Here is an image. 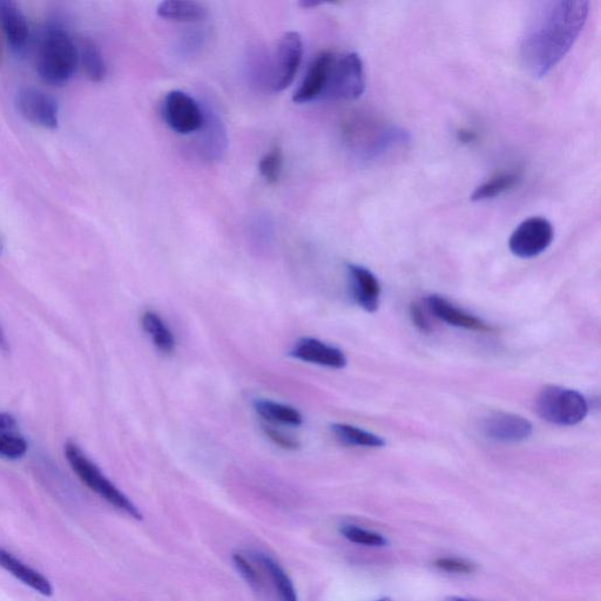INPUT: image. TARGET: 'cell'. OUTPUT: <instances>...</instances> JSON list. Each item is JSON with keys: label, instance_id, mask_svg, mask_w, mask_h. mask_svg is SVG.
Returning <instances> with one entry per match:
<instances>
[{"label": "cell", "instance_id": "e575fe53", "mask_svg": "<svg viewBox=\"0 0 601 601\" xmlns=\"http://www.w3.org/2000/svg\"><path fill=\"white\" fill-rule=\"evenodd\" d=\"M0 253H2V243H0Z\"/></svg>", "mask_w": 601, "mask_h": 601}, {"label": "cell", "instance_id": "83f0119b", "mask_svg": "<svg viewBox=\"0 0 601 601\" xmlns=\"http://www.w3.org/2000/svg\"><path fill=\"white\" fill-rule=\"evenodd\" d=\"M233 562L236 570H238L241 577L246 580L247 584L251 585L253 589H261L262 582L259 573L256 572L245 555H242V553H235Z\"/></svg>", "mask_w": 601, "mask_h": 601}, {"label": "cell", "instance_id": "f1b7e54d", "mask_svg": "<svg viewBox=\"0 0 601 601\" xmlns=\"http://www.w3.org/2000/svg\"><path fill=\"white\" fill-rule=\"evenodd\" d=\"M263 430H265L269 440L282 449L293 451L300 448V442L297 441L296 438L285 434V432L279 429L263 425Z\"/></svg>", "mask_w": 601, "mask_h": 601}, {"label": "cell", "instance_id": "d6986e66", "mask_svg": "<svg viewBox=\"0 0 601 601\" xmlns=\"http://www.w3.org/2000/svg\"><path fill=\"white\" fill-rule=\"evenodd\" d=\"M141 326H143L145 333L150 337L153 346L157 348L161 354L172 355L177 348V340L175 336L167 326V323L162 320V317L152 310H147L146 313L141 316Z\"/></svg>", "mask_w": 601, "mask_h": 601}, {"label": "cell", "instance_id": "7c38bea8", "mask_svg": "<svg viewBox=\"0 0 601 601\" xmlns=\"http://www.w3.org/2000/svg\"><path fill=\"white\" fill-rule=\"evenodd\" d=\"M334 57V53L323 52L313 60L306 77L303 78L299 89L294 93L295 104H307L310 101L324 98Z\"/></svg>", "mask_w": 601, "mask_h": 601}, {"label": "cell", "instance_id": "5bb4252c", "mask_svg": "<svg viewBox=\"0 0 601 601\" xmlns=\"http://www.w3.org/2000/svg\"><path fill=\"white\" fill-rule=\"evenodd\" d=\"M351 295L354 301L368 313L380 307L381 286L369 269L357 265L348 266Z\"/></svg>", "mask_w": 601, "mask_h": 601}, {"label": "cell", "instance_id": "4fadbf2b", "mask_svg": "<svg viewBox=\"0 0 601 601\" xmlns=\"http://www.w3.org/2000/svg\"><path fill=\"white\" fill-rule=\"evenodd\" d=\"M0 24L11 50L23 53L30 40V26L22 9L12 0H0Z\"/></svg>", "mask_w": 601, "mask_h": 601}, {"label": "cell", "instance_id": "d4e9b609", "mask_svg": "<svg viewBox=\"0 0 601 601\" xmlns=\"http://www.w3.org/2000/svg\"><path fill=\"white\" fill-rule=\"evenodd\" d=\"M340 531L344 538L354 544L371 546V548H383L388 545V539L381 533L366 530L357 525H343Z\"/></svg>", "mask_w": 601, "mask_h": 601}, {"label": "cell", "instance_id": "2e32d148", "mask_svg": "<svg viewBox=\"0 0 601 601\" xmlns=\"http://www.w3.org/2000/svg\"><path fill=\"white\" fill-rule=\"evenodd\" d=\"M0 567L33 591L44 597L52 596L53 589L49 579L3 548H0Z\"/></svg>", "mask_w": 601, "mask_h": 601}, {"label": "cell", "instance_id": "e0dca14e", "mask_svg": "<svg viewBox=\"0 0 601 601\" xmlns=\"http://www.w3.org/2000/svg\"><path fill=\"white\" fill-rule=\"evenodd\" d=\"M29 450L26 438L20 432L15 417L8 413L0 414V458L18 461Z\"/></svg>", "mask_w": 601, "mask_h": 601}, {"label": "cell", "instance_id": "ac0fdd59", "mask_svg": "<svg viewBox=\"0 0 601 601\" xmlns=\"http://www.w3.org/2000/svg\"><path fill=\"white\" fill-rule=\"evenodd\" d=\"M157 13L175 23H198L207 17L205 5L191 0H166L158 5Z\"/></svg>", "mask_w": 601, "mask_h": 601}, {"label": "cell", "instance_id": "52a82bcc", "mask_svg": "<svg viewBox=\"0 0 601 601\" xmlns=\"http://www.w3.org/2000/svg\"><path fill=\"white\" fill-rule=\"evenodd\" d=\"M162 117L171 130L189 135L201 130L205 124L204 111L198 101L182 91H171L162 103Z\"/></svg>", "mask_w": 601, "mask_h": 601}, {"label": "cell", "instance_id": "6da1fadb", "mask_svg": "<svg viewBox=\"0 0 601 601\" xmlns=\"http://www.w3.org/2000/svg\"><path fill=\"white\" fill-rule=\"evenodd\" d=\"M590 3L585 0H552L537 3L526 22L521 56L533 77L543 78L572 49L584 30Z\"/></svg>", "mask_w": 601, "mask_h": 601}, {"label": "cell", "instance_id": "484cf974", "mask_svg": "<svg viewBox=\"0 0 601 601\" xmlns=\"http://www.w3.org/2000/svg\"><path fill=\"white\" fill-rule=\"evenodd\" d=\"M283 167V153L281 147L276 145L263 155L259 164V172L268 185L279 181Z\"/></svg>", "mask_w": 601, "mask_h": 601}, {"label": "cell", "instance_id": "8992f818", "mask_svg": "<svg viewBox=\"0 0 601 601\" xmlns=\"http://www.w3.org/2000/svg\"><path fill=\"white\" fill-rule=\"evenodd\" d=\"M303 58V42L300 33L287 32L276 45L269 86L273 92H283L293 84Z\"/></svg>", "mask_w": 601, "mask_h": 601}, {"label": "cell", "instance_id": "1f68e13d", "mask_svg": "<svg viewBox=\"0 0 601 601\" xmlns=\"http://www.w3.org/2000/svg\"><path fill=\"white\" fill-rule=\"evenodd\" d=\"M0 351H3V353H8L9 351L8 337H6L2 324H0Z\"/></svg>", "mask_w": 601, "mask_h": 601}, {"label": "cell", "instance_id": "9a60e30c", "mask_svg": "<svg viewBox=\"0 0 601 601\" xmlns=\"http://www.w3.org/2000/svg\"><path fill=\"white\" fill-rule=\"evenodd\" d=\"M428 308L437 319L450 324V326L475 330V332H490L491 330L488 324L479 320L478 317L455 307L441 296H430L428 299Z\"/></svg>", "mask_w": 601, "mask_h": 601}, {"label": "cell", "instance_id": "7402d4cb", "mask_svg": "<svg viewBox=\"0 0 601 601\" xmlns=\"http://www.w3.org/2000/svg\"><path fill=\"white\" fill-rule=\"evenodd\" d=\"M332 431L337 440L351 447L383 448L386 441L371 432L349 424H334Z\"/></svg>", "mask_w": 601, "mask_h": 601}, {"label": "cell", "instance_id": "f546056e", "mask_svg": "<svg viewBox=\"0 0 601 601\" xmlns=\"http://www.w3.org/2000/svg\"><path fill=\"white\" fill-rule=\"evenodd\" d=\"M410 317L415 326L420 329L422 333H431V324L428 320V317L425 316L421 306H418L416 303H414V305L410 307Z\"/></svg>", "mask_w": 601, "mask_h": 601}, {"label": "cell", "instance_id": "8fae6325", "mask_svg": "<svg viewBox=\"0 0 601 601\" xmlns=\"http://www.w3.org/2000/svg\"><path fill=\"white\" fill-rule=\"evenodd\" d=\"M289 355L295 360L330 369H343L348 363L347 356L341 349L313 337H303L297 341Z\"/></svg>", "mask_w": 601, "mask_h": 601}, {"label": "cell", "instance_id": "4316f807", "mask_svg": "<svg viewBox=\"0 0 601 601\" xmlns=\"http://www.w3.org/2000/svg\"><path fill=\"white\" fill-rule=\"evenodd\" d=\"M438 570L452 573V575H471L476 571V565L467 559L456 557L438 558L435 562Z\"/></svg>", "mask_w": 601, "mask_h": 601}, {"label": "cell", "instance_id": "7a4b0ae2", "mask_svg": "<svg viewBox=\"0 0 601 601\" xmlns=\"http://www.w3.org/2000/svg\"><path fill=\"white\" fill-rule=\"evenodd\" d=\"M79 49L63 26L50 25L40 39L37 71L40 78L54 86H62L76 73Z\"/></svg>", "mask_w": 601, "mask_h": 601}, {"label": "cell", "instance_id": "ffe728a7", "mask_svg": "<svg viewBox=\"0 0 601 601\" xmlns=\"http://www.w3.org/2000/svg\"><path fill=\"white\" fill-rule=\"evenodd\" d=\"M248 555L267 571L281 601H299L292 579L289 578L287 572L274 558L260 551H251L248 552Z\"/></svg>", "mask_w": 601, "mask_h": 601}, {"label": "cell", "instance_id": "277c9868", "mask_svg": "<svg viewBox=\"0 0 601 601\" xmlns=\"http://www.w3.org/2000/svg\"><path fill=\"white\" fill-rule=\"evenodd\" d=\"M536 408L544 421L562 427L582 422L589 413V405L582 394L562 387L543 389L537 398Z\"/></svg>", "mask_w": 601, "mask_h": 601}, {"label": "cell", "instance_id": "836d02e7", "mask_svg": "<svg viewBox=\"0 0 601 601\" xmlns=\"http://www.w3.org/2000/svg\"><path fill=\"white\" fill-rule=\"evenodd\" d=\"M377 601H390V599H388V598H383V599H381V600H377Z\"/></svg>", "mask_w": 601, "mask_h": 601}, {"label": "cell", "instance_id": "5b68a950", "mask_svg": "<svg viewBox=\"0 0 601 601\" xmlns=\"http://www.w3.org/2000/svg\"><path fill=\"white\" fill-rule=\"evenodd\" d=\"M366 87L363 63L359 54L350 52L334 57L324 98L333 100L359 99Z\"/></svg>", "mask_w": 601, "mask_h": 601}, {"label": "cell", "instance_id": "44dd1931", "mask_svg": "<svg viewBox=\"0 0 601 601\" xmlns=\"http://www.w3.org/2000/svg\"><path fill=\"white\" fill-rule=\"evenodd\" d=\"M254 409L263 420L270 423L289 425V427H300L303 424L300 411L287 404L258 400L254 402Z\"/></svg>", "mask_w": 601, "mask_h": 601}, {"label": "cell", "instance_id": "cb8c5ba5", "mask_svg": "<svg viewBox=\"0 0 601 601\" xmlns=\"http://www.w3.org/2000/svg\"><path fill=\"white\" fill-rule=\"evenodd\" d=\"M518 177L513 173L498 174L496 177L478 186L471 195V200L481 202L499 197L517 185Z\"/></svg>", "mask_w": 601, "mask_h": 601}, {"label": "cell", "instance_id": "4dcf8cb0", "mask_svg": "<svg viewBox=\"0 0 601 601\" xmlns=\"http://www.w3.org/2000/svg\"><path fill=\"white\" fill-rule=\"evenodd\" d=\"M457 138L459 141H462V143L469 144L472 143V141L476 140L477 135L475 134V132L471 131H459L457 133Z\"/></svg>", "mask_w": 601, "mask_h": 601}, {"label": "cell", "instance_id": "30bf717a", "mask_svg": "<svg viewBox=\"0 0 601 601\" xmlns=\"http://www.w3.org/2000/svg\"><path fill=\"white\" fill-rule=\"evenodd\" d=\"M483 434L492 441L519 443L532 435V424L522 416L495 413L485 417L482 422Z\"/></svg>", "mask_w": 601, "mask_h": 601}, {"label": "cell", "instance_id": "d6a6232c", "mask_svg": "<svg viewBox=\"0 0 601 601\" xmlns=\"http://www.w3.org/2000/svg\"><path fill=\"white\" fill-rule=\"evenodd\" d=\"M448 601H474V600H470L467 598H461V597H451Z\"/></svg>", "mask_w": 601, "mask_h": 601}, {"label": "cell", "instance_id": "9c48e42d", "mask_svg": "<svg viewBox=\"0 0 601 601\" xmlns=\"http://www.w3.org/2000/svg\"><path fill=\"white\" fill-rule=\"evenodd\" d=\"M16 106L20 116L29 123L56 130L59 125V106L57 100L37 89H24L17 94Z\"/></svg>", "mask_w": 601, "mask_h": 601}, {"label": "cell", "instance_id": "ba28073f", "mask_svg": "<svg viewBox=\"0 0 601 601\" xmlns=\"http://www.w3.org/2000/svg\"><path fill=\"white\" fill-rule=\"evenodd\" d=\"M555 231L549 220L533 216L522 222L512 233L509 247L513 255L521 259H532L551 246Z\"/></svg>", "mask_w": 601, "mask_h": 601}, {"label": "cell", "instance_id": "603a6c76", "mask_svg": "<svg viewBox=\"0 0 601 601\" xmlns=\"http://www.w3.org/2000/svg\"><path fill=\"white\" fill-rule=\"evenodd\" d=\"M79 63L83 66L87 78L93 83H100L107 74V65L103 53L92 40H84L80 45Z\"/></svg>", "mask_w": 601, "mask_h": 601}, {"label": "cell", "instance_id": "3957f363", "mask_svg": "<svg viewBox=\"0 0 601 601\" xmlns=\"http://www.w3.org/2000/svg\"><path fill=\"white\" fill-rule=\"evenodd\" d=\"M64 451L67 462H69L74 474L77 475L87 488L100 498H103L114 509L137 519V521L143 519V515H141V512L132 503L131 499L104 475V472L85 454L84 450L77 443L67 442Z\"/></svg>", "mask_w": 601, "mask_h": 601}]
</instances>
